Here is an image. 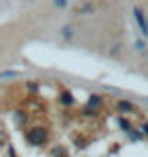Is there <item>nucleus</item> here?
<instances>
[{"label": "nucleus", "instance_id": "nucleus-1", "mask_svg": "<svg viewBox=\"0 0 148 157\" xmlns=\"http://www.w3.org/2000/svg\"><path fill=\"white\" fill-rule=\"evenodd\" d=\"M134 17H136V23L140 25V29H142L144 35H148V29H146V21H144V14L140 8H134Z\"/></svg>", "mask_w": 148, "mask_h": 157}, {"label": "nucleus", "instance_id": "nucleus-2", "mask_svg": "<svg viewBox=\"0 0 148 157\" xmlns=\"http://www.w3.org/2000/svg\"><path fill=\"white\" fill-rule=\"evenodd\" d=\"M16 71H0V80H8V78H16Z\"/></svg>", "mask_w": 148, "mask_h": 157}, {"label": "nucleus", "instance_id": "nucleus-3", "mask_svg": "<svg viewBox=\"0 0 148 157\" xmlns=\"http://www.w3.org/2000/svg\"><path fill=\"white\" fill-rule=\"evenodd\" d=\"M2 141H4V137H2V135H0V143H2Z\"/></svg>", "mask_w": 148, "mask_h": 157}, {"label": "nucleus", "instance_id": "nucleus-4", "mask_svg": "<svg viewBox=\"0 0 148 157\" xmlns=\"http://www.w3.org/2000/svg\"><path fill=\"white\" fill-rule=\"evenodd\" d=\"M146 29H148V27H146Z\"/></svg>", "mask_w": 148, "mask_h": 157}]
</instances>
